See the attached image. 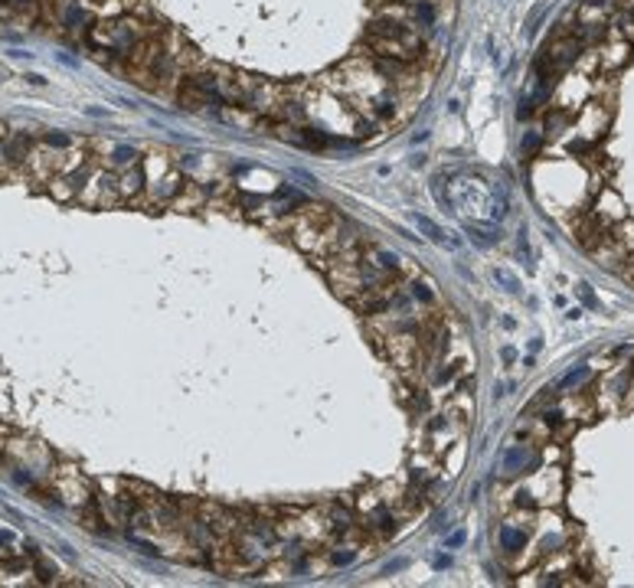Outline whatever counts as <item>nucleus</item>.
Listing matches in <instances>:
<instances>
[{
	"mask_svg": "<svg viewBox=\"0 0 634 588\" xmlns=\"http://www.w3.org/2000/svg\"><path fill=\"white\" fill-rule=\"evenodd\" d=\"M454 206L468 213V219L474 223H500L507 213L494 186L474 173H461L454 180Z\"/></svg>",
	"mask_w": 634,
	"mask_h": 588,
	"instance_id": "f257e3e1",
	"label": "nucleus"
},
{
	"mask_svg": "<svg viewBox=\"0 0 634 588\" xmlns=\"http://www.w3.org/2000/svg\"><path fill=\"white\" fill-rule=\"evenodd\" d=\"M461 543H464V533H461V530H458V533H454L452 539H448V546H461Z\"/></svg>",
	"mask_w": 634,
	"mask_h": 588,
	"instance_id": "f8f14e48",
	"label": "nucleus"
},
{
	"mask_svg": "<svg viewBox=\"0 0 634 588\" xmlns=\"http://www.w3.org/2000/svg\"><path fill=\"white\" fill-rule=\"evenodd\" d=\"M494 278H497V281H504V285H507V291H514V294L520 291V281H516L514 275H507V271H500V268L494 271Z\"/></svg>",
	"mask_w": 634,
	"mask_h": 588,
	"instance_id": "6e6552de",
	"label": "nucleus"
},
{
	"mask_svg": "<svg viewBox=\"0 0 634 588\" xmlns=\"http://www.w3.org/2000/svg\"><path fill=\"white\" fill-rule=\"evenodd\" d=\"M585 376H589V370H585V366H582V370H572V373L566 376V379H562V389H569V386L582 383V379H585Z\"/></svg>",
	"mask_w": 634,
	"mask_h": 588,
	"instance_id": "1a4fd4ad",
	"label": "nucleus"
},
{
	"mask_svg": "<svg viewBox=\"0 0 634 588\" xmlns=\"http://www.w3.org/2000/svg\"><path fill=\"white\" fill-rule=\"evenodd\" d=\"M527 526L530 523H500V533H497V543L504 553H520L527 549Z\"/></svg>",
	"mask_w": 634,
	"mask_h": 588,
	"instance_id": "7ed1b4c3",
	"label": "nucleus"
},
{
	"mask_svg": "<svg viewBox=\"0 0 634 588\" xmlns=\"http://www.w3.org/2000/svg\"><path fill=\"white\" fill-rule=\"evenodd\" d=\"M56 575H59V572H56V569L49 566V562H46V559H40V556H36V578H40V582H46V585H49V582H56Z\"/></svg>",
	"mask_w": 634,
	"mask_h": 588,
	"instance_id": "423d86ee",
	"label": "nucleus"
},
{
	"mask_svg": "<svg viewBox=\"0 0 634 588\" xmlns=\"http://www.w3.org/2000/svg\"><path fill=\"white\" fill-rule=\"evenodd\" d=\"M468 232H471V239L481 248H491V246L500 242V229H497V223H474V219H468Z\"/></svg>",
	"mask_w": 634,
	"mask_h": 588,
	"instance_id": "20e7f679",
	"label": "nucleus"
},
{
	"mask_svg": "<svg viewBox=\"0 0 634 588\" xmlns=\"http://www.w3.org/2000/svg\"><path fill=\"white\" fill-rule=\"evenodd\" d=\"M409 219H412V223L419 225V229H422V232H425V235H429L431 242H438V246H448V235H445V229H441L438 223H431L429 216H419V213H412V216H409Z\"/></svg>",
	"mask_w": 634,
	"mask_h": 588,
	"instance_id": "39448f33",
	"label": "nucleus"
},
{
	"mask_svg": "<svg viewBox=\"0 0 634 588\" xmlns=\"http://www.w3.org/2000/svg\"><path fill=\"white\" fill-rule=\"evenodd\" d=\"M579 294L585 298V304H589V308H599V301H595V294L589 291V285H579Z\"/></svg>",
	"mask_w": 634,
	"mask_h": 588,
	"instance_id": "9b49d317",
	"label": "nucleus"
},
{
	"mask_svg": "<svg viewBox=\"0 0 634 588\" xmlns=\"http://www.w3.org/2000/svg\"><path fill=\"white\" fill-rule=\"evenodd\" d=\"M354 559H356V549H347V553L333 549V553H331V562H333V566H347V562H354Z\"/></svg>",
	"mask_w": 634,
	"mask_h": 588,
	"instance_id": "0eeeda50",
	"label": "nucleus"
},
{
	"mask_svg": "<svg viewBox=\"0 0 634 588\" xmlns=\"http://www.w3.org/2000/svg\"><path fill=\"white\" fill-rule=\"evenodd\" d=\"M46 144H53V148H69L72 141H69V134H46Z\"/></svg>",
	"mask_w": 634,
	"mask_h": 588,
	"instance_id": "9d476101",
	"label": "nucleus"
},
{
	"mask_svg": "<svg viewBox=\"0 0 634 588\" xmlns=\"http://www.w3.org/2000/svg\"><path fill=\"white\" fill-rule=\"evenodd\" d=\"M539 468V454L527 445H514L500 454V470L504 477H523V474H537Z\"/></svg>",
	"mask_w": 634,
	"mask_h": 588,
	"instance_id": "f03ea898",
	"label": "nucleus"
}]
</instances>
